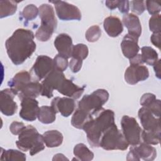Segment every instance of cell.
<instances>
[{
  "label": "cell",
  "instance_id": "7",
  "mask_svg": "<svg viewBox=\"0 0 161 161\" xmlns=\"http://www.w3.org/2000/svg\"><path fill=\"white\" fill-rule=\"evenodd\" d=\"M123 135L131 146H135L141 142L142 128L136 120L128 115H125L121 120Z\"/></svg>",
  "mask_w": 161,
  "mask_h": 161
},
{
  "label": "cell",
  "instance_id": "6",
  "mask_svg": "<svg viewBox=\"0 0 161 161\" xmlns=\"http://www.w3.org/2000/svg\"><path fill=\"white\" fill-rule=\"evenodd\" d=\"M108 99V92L105 89H99L91 94L84 96L78 103V108L94 116L103 108V105Z\"/></svg>",
  "mask_w": 161,
  "mask_h": 161
},
{
  "label": "cell",
  "instance_id": "34",
  "mask_svg": "<svg viewBox=\"0 0 161 161\" xmlns=\"http://www.w3.org/2000/svg\"><path fill=\"white\" fill-rule=\"evenodd\" d=\"M38 14V9L34 4H28L23 8L21 15L27 21H31L35 19Z\"/></svg>",
  "mask_w": 161,
  "mask_h": 161
},
{
  "label": "cell",
  "instance_id": "26",
  "mask_svg": "<svg viewBox=\"0 0 161 161\" xmlns=\"http://www.w3.org/2000/svg\"><path fill=\"white\" fill-rule=\"evenodd\" d=\"M92 117V115L81 109L77 108L72 117L71 124L74 128L82 129L84 125Z\"/></svg>",
  "mask_w": 161,
  "mask_h": 161
},
{
  "label": "cell",
  "instance_id": "28",
  "mask_svg": "<svg viewBox=\"0 0 161 161\" xmlns=\"http://www.w3.org/2000/svg\"><path fill=\"white\" fill-rule=\"evenodd\" d=\"M75 157L77 160L82 161L91 160L94 158V153L92 152L87 146L84 143L77 144L73 150Z\"/></svg>",
  "mask_w": 161,
  "mask_h": 161
},
{
  "label": "cell",
  "instance_id": "21",
  "mask_svg": "<svg viewBox=\"0 0 161 161\" xmlns=\"http://www.w3.org/2000/svg\"><path fill=\"white\" fill-rule=\"evenodd\" d=\"M103 26L105 31L111 37L119 36L123 30V23L119 18L114 16H110L104 20Z\"/></svg>",
  "mask_w": 161,
  "mask_h": 161
},
{
  "label": "cell",
  "instance_id": "31",
  "mask_svg": "<svg viewBox=\"0 0 161 161\" xmlns=\"http://www.w3.org/2000/svg\"><path fill=\"white\" fill-rule=\"evenodd\" d=\"M142 58L143 63L153 65L158 60V53L153 48L150 47H143L142 48Z\"/></svg>",
  "mask_w": 161,
  "mask_h": 161
},
{
  "label": "cell",
  "instance_id": "3",
  "mask_svg": "<svg viewBox=\"0 0 161 161\" xmlns=\"http://www.w3.org/2000/svg\"><path fill=\"white\" fill-rule=\"evenodd\" d=\"M16 142L17 147L24 152L29 151L30 155L33 156L45 149L43 136L32 125H28L18 135Z\"/></svg>",
  "mask_w": 161,
  "mask_h": 161
},
{
  "label": "cell",
  "instance_id": "25",
  "mask_svg": "<svg viewBox=\"0 0 161 161\" xmlns=\"http://www.w3.org/2000/svg\"><path fill=\"white\" fill-rule=\"evenodd\" d=\"M42 136L45 145L48 148L57 147L60 146L63 142V135L57 130L47 131Z\"/></svg>",
  "mask_w": 161,
  "mask_h": 161
},
{
  "label": "cell",
  "instance_id": "33",
  "mask_svg": "<svg viewBox=\"0 0 161 161\" xmlns=\"http://www.w3.org/2000/svg\"><path fill=\"white\" fill-rule=\"evenodd\" d=\"M141 138L143 142L150 145H157L160 141V134L143 130L141 133Z\"/></svg>",
  "mask_w": 161,
  "mask_h": 161
},
{
  "label": "cell",
  "instance_id": "20",
  "mask_svg": "<svg viewBox=\"0 0 161 161\" xmlns=\"http://www.w3.org/2000/svg\"><path fill=\"white\" fill-rule=\"evenodd\" d=\"M123 23L128 29L129 35L139 38L142 34V26L138 17L133 13H127L123 16Z\"/></svg>",
  "mask_w": 161,
  "mask_h": 161
},
{
  "label": "cell",
  "instance_id": "27",
  "mask_svg": "<svg viewBox=\"0 0 161 161\" xmlns=\"http://www.w3.org/2000/svg\"><path fill=\"white\" fill-rule=\"evenodd\" d=\"M56 112L52 106H42L40 108L38 119L43 124H50L55 121L56 118Z\"/></svg>",
  "mask_w": 161,
  "mask_h": 161
},
{
  "label": "cell",
  "instance_id": "4",
  "mask_svg": "<svg viewBox=\"0 0 161 161\" xmlns=\"http://www.w3.org/2000/svg\"><path fill=\"white\" fill-rule=\"evenodd\" d=\"M38 14L41 25L35 33V37L39 41L47 42L57 28V21L55 12L51 5L43 4L38 8Z\"/></svg>",
  "mask_w": 161,
  "mask_h": 161
},
{
  "label": "cell",
  "instance_id": "22",
  "mask_svg": "<svg viewBox=\"0 0 161 161\" xmlns=\"http://www.w3.org/2000/svg\"><path fill=\"white\" fill-rule=\"evenodd\" d=\"M140 104L149 109L154 116L160 118V100L157 99L155 94L150 92L145 93L140 98Z\"/></svg>",
  "mask_w": 161,
  "mask_h": 161
},
{
  "label": "cell",
  "instance_id": "38",
  "mask_svg": "<svg viewBox=\"0 0 161 161\" xmlns=\"http://www.w3.org/2000/svg\"><path fill=\"white\" fill-rule=\"evenodd\" d=\"M145 3H146L147 9L150 14L153 16L158 14L160 13L161 9L159 3L152 1H146Z\"/></svg>",
  "mask_w": 161,
  "mask_h": 161
},
{
  "label": "cell",
  "instance_id": "16",
  "mask_svg": "<svg viewBox=\"0 0 161 161\" xmlns=\"http://www.w3.org/2000/svg\"><path fill=\"white\" fill-rule=\"evenodd\" d=\"M51 106L56 113H60L64 117H68L74 112L75 103L74 99L70 97H56L52 101Z\"/></svg>",
  "mask_w": 161,
  "mask_h": 161
},
{
  "label": "cell",
  "instance_id": "1",
  "mask_svg": "<svg viewBox=\"0 0 161 161\" xmlns=\"http://www.w3.org/2000/svg\"><path fill=\"white\" fill-rule=\"evenodd\" d=\"M34 38L35 35L32 31L19 28L6 40L5 42L6 52L14 65L23 64L33 53L36 49Z\"/></svg>",
  "mask_w": 161,
  "mask_h": 161
},
{
  "label": "cell",
  "instance_id": "18",
  "mask_svg": "<svg viewBox=\"0 0 161 161\" xmlns=\"http://www.w3.org/2000/svg\"><path fill=\"white\" fill-rule=\"evenodd\" d=\"M54 46L58 54L69 58L71 57L73 47L72 38L66 33H60L54 40Z\"/></svg>",
  "mask_w": 161,
  "mask_h": 161
},
{
  "label": "cell",
  "instance_id": "5",
  "mask_svg": "<svg viewBox=\"0 0 161 161\" xmlns=\"http://www.w3.org/2000/svg\"><path fill=\"white\" fill-rule=\"evenodd\" d=\"M128 146L129 144L115 123L106 130L99 142V147L106 150H125Z\"/></svg>",
  "mask_w": 161,
  "mask_h": 161
},
{
  "label": "cell",
  "instance_id": "2",
  "mask_svg": "<svg viewBox=\"0 0 161 161\" xmlns=\"http://www.w3.org/2000/svg\"><path fill=\"white\" fill-rule=\"evenodd\" d=\"M114 123V113L112 110L103 108L96 113L82 128L87 135L89 145L92 147H99L100 139L103 133Z\"/></svg>",
  "mask_w": 161,
  "mask_h": 161
},
{
  "label": "cell",
  "instance_id": "39",
  "mask_svg": "<svg viewBox=\"0 0 161 161\" xmlns=\"http://www.w3.org/2000/svg\"><path fill=\"white\" fill-rule=\"evenodd\" d=\"M131 4L132 12L136 14H141L145 10V1H131Z\"/></svg>",
  "mask_w": 161,
  "mask_h": 161
},
{
  "label": "cell",
  "instance_id": "43",
  "mask_svg": "<svg viewBox=\"0 0 161 161\" xmlns=\"http://www.w3.org/2000/svg\"><path fill=\"white\" fill-rule=\"evenodd\" d=\"M152 43L158 48H160V32L153 33L150 37Z\"/></svg>",
  "mask_w": 161,
  "mask_h": 161
},
{
  "label": "cell",
  "instance_id": "9",
  "mask_svg": "<svg viewBox=\"0 0 161 161\" xmlns=\"http://www.w3.org/2000/svg\"><path fill=\"white\" fill-rule=\"evenodd\" d=\"M156 157L157 150L153 147L145 142H140L135 146H131L126 160H140L142 158L145 161H152Z\"/></svg>",
  "mask_w": 161,
  "mask_h": 161
},
{
  "label": "cell",
  "instance_id": "36",
  "mask_svg": "<svg viewBox=\"0 0 161 161\" xmlns=\"http://www.w3.org/2000/svg\"><path fill=\"white\" fill-rule=\"evenodd\" d=\"M67 59L68 58L59 55L58 53L55 55V57L53 59L54 69H56L60 72H64V70H65L69 64Z\"/></svg>",
  "mask_w": 161,
  "mask_h": 161
},
{
  "label": "cell",
  "instance_id": "11",
  "mask_svg": "<svg viewBox=\"0 0 161 161\" xmlns=\"http://www.w3.org/2000/svg\"><path fill=\"white\" fill-rule=\"evenodd\" d=\"M63 72L53 69L42 82V96L50 98L53 96V90H57L62 81L65 79Z\"/></svg>",
  "mask_w": 161,
  "mask_h": 161
},
{
  "label": "cell",
  "instance_id": "44",
  "mask_svg": "<svg viewBox=\"0 0 161 161\" xmlns=\"http://www.w3.org/2000/svg\"><path fill=\"white\" fill-rule=\"evenodd\" d=\"M130 65H143V62L141 54H137L135 57L130 59Z\"/></svg>",
  "mask_w": 161,
  "mask_h": 161
},
{
  "label": "cell",
  "instance_id": "45",
  "mask_svg": "<svg viewBox=\"0 0 161 161\" xmlns=\"http://www.w3.org/2000/svg\"><path fill=\"white\" fill-rule=\"evenodd\" d=\"M153 69L155 73V76L158 79H160V59H158L153 65Z\"/></svg>",
  "mask_w": 161,
  "mask_h": 161
},
{
  "label": "cell",
  "instance_id": "15",
  "mask_svg": "<svg viewBox=\"0 0 161 161\" xmlns=\"http://www.w3.org/2000/svg\"><path fill=\"white\" fill-rule=\"evenodd\" d=\"M38 102L34 98L26 97L21 99L19 116L27 121H33L38 117Z\"/></svg>",
  "mask_w": 161,
  "mask_h": 161
},
{
  "label": "cell",
  "instance_id": "32",
  "mask_svg": "<svg viewBox=\"0 0 161 161\" xmlns=\"http://www.w3.org/2000/svg\"><path fill=\"white\" fill-rule=\"evenodd\" d=\"M88 53L89 50L87 47L83 43H78L73 45L71 57L83 60L87 57Z\"/></svg>",
  "mask_w": 161,
  "mask_h": 161
},
{
  "label": "cell",
  "instance_id": "13",
  "mask_svg": "<svg viewBox=\"0 0 161 161\" xmlns=\"http://www.w3.org/2000/svg\"><path fill=\"white\" fill-rule=\"evenodd\" d=\"M138 116L144 130L160 134V118L154 116L149 109L145 107H142L139 109Z\"/></svg>",
  "mask_w": 161,
  "mask_h": 161
},
{
  "label": "cell",
  "instance_id": "24",
  "mask_svg": "<svg viewBox=\"0 0 161 161\" xmlns=\"http://www.w3.org/2000/svg\"><path fill=\"white\" fill-rule=\"evenodd\" d=\"M42 86L38 81L33 80L28 83L18 94V97L21 100L23 98H36L42 92Z\"/></svg>",
  "mask_w": 161,
  "mask_h": 161
},
{
  "label": "cell",
  "instance_id": "47",
  "mask_svg": "<svg viewBox=\"0 0 161 161\" xmlns=\"http://www.w3.org/2000/svg\"><path fill=\"white\" fill-rule=\"evenodd\" d=\"M52 160H68V158H66L62 153H57V154L54 155V157L52 158Z\"/></svg>",
  "mask_w": 161,
  "mask_h": 161
},
{
  "label": "cell",
  "instance_id": "30",
  "mask_svg": "<svg viewBox=\"0 0 161 161\" xmlns=\"http://www.w3.org/2000/svg\"><path fill=\"white\" fill-rule=\"evenodd\" d=\"M26 155L17 150L9 149L4 150L1 148V160H26Z\"/></svg>",
  "mask_w": 161,
  "mask_h": 161
},
{
  "label": "cell",
  "instance_id": "42",
  "mask_svg": "<svg viewBox=\"0 0 161 161\" xmlns=\"http://www.w3.org/2000/svg\"><path fill=\"white\" fill-rule=\"evenodd\" d=\"M130 2L128 1H119L118 8L119 11L124 14H127L130 10Z\"/></svg>",
  "mask_w": 161,
  "mask_h": 161
},
{
  "label": "cell",
  "instance_id": "41",
  "mask_svg": "<svg viewBox=\"0 0 161 161\" xmlns=\"http://www.w3.org/2000/svg\"><path fill=\"white\" fill-rule=\"evenodd\" d=\"M82 60L72 58L70 60L69 65L72 72L74 73H76L80 70L82 67Z\"/></svg>",
  "mask_w": 161,
  "mask_h": 161
},
{
  "label": "cell",
  "instance_id": "17",
  "mask_svg": "<svg viewBox=\"0 0 161 161\" xmlns=\"http://www.w3.org/2000/svg\"><path fill=\"white\" fill-rule=\"evenodd\" d=\"M86 86L80 87L75 84L71 80L65 78L60 84L57 91L60 94L74 99H79L84 91Z\"/></svg>",
  "mask_w": 161,
  "mask_h": 161
},
{
  "label": "cell",
  "instance_id": "19",
  "mask_svg": "<svg viewBox=\"0 0 161 161\" xmlns=\"http://www.w3.org/2000/svg\"><path fill=\"white\" fill-rule=\"evenodd\" d=\"M138 38L126 34L121 43V48L124 56L127 58H131L136 55L140 50L138 44Z\"/></svg>",
  "mask_w": 161,
  "mask_h": 161
},
{
  "label": "cell",
  "instance_id": "23",
  "mask_svg": "<svg viewBox=\"0 0 161 161\" xmlns=\"http://www.w3.org/2000/svg\"><path fill=\"white\" fill-rule=\"evenodd\" d=\"M31 75L30 72L22 70L18 72L8 83L9 88H11L16 92L17 95L18 92L31 80Z\"/></svg>",
  "mask_w": 161,
  "mask_h": 161
},
{
  "label": "cell",
  "instance_id": "35",
  "mask_svg": "<svg viewBox=\"0 0 161 161\" xmlns=\"http://www.w3.org/2000/svg\"><path fill=\"white\" fill-rule=\"evenodd\" d=\"M101 36V30L97 25L89 27L86 32V38L89 42H95Z\"/></svg>",
  "mask_w": 161,
  "mask_h": 161
},
{
  "label": "cell",
  "instance_id": "29",
  "mask_svg": "<svg viewBox=\"0 0 161 161\" xmlns=\"http://www.w3.org/2000/svg\"><path fill=\"white\" fill-rule=\"evenodd\" d=\"M14 1H0V18H5L14 14L17 9V3Z\"/></svg>",
  "mask_w": 161,
  "mask_h": 161
},
{
  "label": "cell",
  "instance_id": "8",
  "mask_svg": "<svg viewBox=\"0 0 161 161\" xmlns=\"http://www.w3.org/2000/svg\"><path fill=\"white\" fill-rule=\"evenodd\" d=\"M54 69L53 60L47 55H39L32 68L30 74L33 80L38 81L45 78Z\"/></svg>",
  "mask_w": 161,
  "mask_h": 161
},
{
  "label": "cell",
  "instance_id": "12",
  "mask_svg": "<svg viewBox=\"0 0 161 161\" xmlns=\"http://www.w3.org/2000/svg\"><path fill=\"white\" fill-rule=\"evenodd\" d=\"M17 95L16 91L11 88H6L0 92V110L7 116H13L18 109V106L14 98Z\"/></svg>",
  "mask_w": 161,
  "mask_h": 161
},
{
  "label": "cell",
  "instance_id": "14",
  "mask_svg": "<svg viewBox=\"0 0 161 161\" xmlns=\"http://www.w3.org/2000/svg\"><path fill=\"white\" fill-rule=\"evenodd\" d=\"M148 77V69L143 65H130L125 72V80L131 85H135L140 81H144Z\"/></svg>",
  "mask_w": 161,
  "mask_h": 161
},
{
  "label": "cell",
  "instance_id": "40",
  "mask_svg": "<svg viewBox=\"0 0 161 161\" xmlns=\"http://www.w3.org/2000/svg\"><path fill=\"white\" fill-rule=\"evenodd\" d=\"M25 128V126L23 123L18 122V121H13L10 125L9 130L12 134L17 135H19Z\"/></svg>",
  "mask_w": 161,
  "mask_h": 161
},
{
  "label": "cell",
  "instance_id": "46",
  "mask_svg": "<svg viewBox=\"0 0 161 161\" xmlns=\"http://www.w3.org/2000/svg\"><path fill=\"white\" fill-rule=\"evenodd\" d=\"M119 1H118V0H116V1H106L105 4H106V6L109 9L113 10V9H114L115 8H118Z\"/></svg>",
  "mask_w": 161,
  "mask_h": 161
},
{
  "label": "cell",
  "instance_id": "37",
  "mask_svg": "<svg viewBox=\"0 0 161 161\" xmlns=\"http://www.w3.org/2000/svg\"><path fill=\"white\" fill-rule=\"evenodd\" d=\"M149 28L153 33L160 32V16L159 14L153 15L150 18Z\"/></svg>",
  "mask_w": 161,
  "mask_h": 161
},
{
  "label": "cell",
  "instance_id": "10",
  "mask_svg": "<svg viewBox=\"0 0 161 161\" xmlns=\"http://www.w3.org/2000/svg\"><path fill=\"white\" fill-rule=\"evenodd\" d=\"M50 3L55 5L57 15L60 19L64 21L81 19V13L77 6L64 1H50Z\"/></svg>",
  "mask_w": 161,
  "mask_h": 161
}]
</instances>
